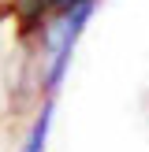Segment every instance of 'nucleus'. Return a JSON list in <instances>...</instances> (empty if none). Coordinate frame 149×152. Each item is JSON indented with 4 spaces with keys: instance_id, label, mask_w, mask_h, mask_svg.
Here are the masks:
<instances>
[{
    "instance_id": "7ed1b4c3",
    "label": "nucleus",
    "mask_w": 149,
    "mask_h": 152,
    "mask_svg": "<svg viewBox=\"0 0 149 152\" xmlns=\"http://www.w3.org/2000/svg\"><path fill=\"white\" fill-rule=\"evenodd\" d=\"M15 15H19V26L30 34V30L45 26V15H49V0H15Z\"/></svg>"
},
{
    "instance_id": "f03ea898",
    "label": "nucleus",
    "mask_w": 149,
    "mask_h": 152,
    "mask_svg": "<svg viewBox=\"0 0 149 152\" xmlns=\"http://www.w3.org/2000/svg\"><path fill=\"white\" fill-rule=\"evenodd\" d=\"M49 130H52V100H45L41 115L34 119V126H30V134H26V145H22V152H45Z\"/></svg>"
},
{
    "instance_id": "f257e3e1",
    "label": "nucleus",
    "mask_w": 149,
    "mask_h": 152,
    "mask_svg": "<svg viewBox=\"0 0 149 152\" xmlns=\"http://www.w3.org/2000/svg\"><path fill=\"white\" fill-rule=\"evenodd\" d=\"M89 15H93V0H82L71 11H56V22H45L41 41H45V52H49V71H45V89L49 93L60 89L67 67H71V52L78 45L82 30H86Z\"/></svg>"
},
{
    "instance_id": "20e7f679",
    "label": "nucleus",
    "mask_w": 149,
    "mask_h": 152,
    "mask_svg": "<svg viewBox=\"0 0 149 152\" xmlns=\"http://www.w3.org/2000/svg\"><path fill=\"white\" fill-rule=\"evenodd\" d=\"M74 4H82V0H49V11H71Z\"/></svg>"
}]
</instances>
